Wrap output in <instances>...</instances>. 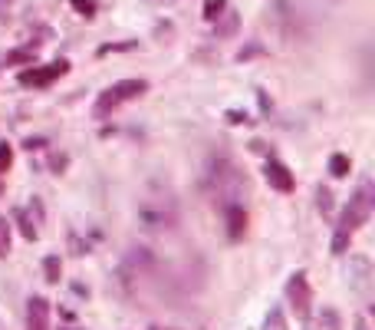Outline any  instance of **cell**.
I'll return each instance as SVG.
<instances>
[{"label": "cell", "mask_w": 375, "mask_h": 330, "mask_svg": "<svg viewBox=\"0 0 375 330\" xmlns=\"http://www.w3.org/2000/svg\"><path fill=\"white\" fill-rule=\"evenodd\" d=\"M375 209V185L372 182H362L359 192L349 198V205L343 209L339 221H336V235H332V254H346L349 251V242H353V235L362 228L369 215Z\"/></svg>", "instance_id": "1"}, {"label": "cell", "mask_w": 375, "mask_h": 330, "mask_svg": "<svg viewBox=\"0 0 375 330\" xmlns=\"http://www.w3.org/2000/svg\"><path fill=\"white\" fill-rule=\"evenodd\" d=\"M145 93H149V79H118V83H112L109 89L99 93L96 106H93V116L96 119H109L118 106H125V103L145 96Z\"/></svg>", "instance_id": "2"}, {"label": "cell", "mask_w": 375, "mask_h": 330, "mask_svg": "<svg viewBox=\"0 0 375 330\" xmlns=\"http://www.w3.org/2000/svg\"><path fill=\"white\" fill-rule=\"evenodd\" d=\"M287 304L296 314V320H310L313 310V287L306 281V271H293L287 281Z\"/></svg>", "instance_id": "3"}, {"label": "cell", "mask_w": 375, "mask_h": 330, "mask_svg": "<svg viewBox=\"0 0 375 330\" xmlns=\"http://www.w3.org/2000/svg\"><path fill=\"white\" fill-rule=\"evenodd\" d=\"M69 73V63L66 60H53V63H46V66H33L30 70H23L20 77V86H33V89H46L50 83H56L60 77H66Z\"/></svg>", "instance_id": "4"}, {"label": "cell", "mask_w": 375, "mask_h": 330, "mask_svg": "<svg viewBox=\"0 0 375 330\" xmlns=\"http://www.w3.org/2000/svg\"><path fill=\"white\" fill-rule=\"evenodd\" d=\"M27 330H50V301L33 294L27 301Z\"/></svg>", "instance_id": "5"}, {"label": "cell", "mask_w": 375, "mask_h": 330, "mask_svg": "<svg viewBox=\"0 0 375 330\" xmlns=\"http://www.w3.org/2000/svg\"><path fill=\"white\" fill-rule=\"evenodd\" d=\"M264 178H267L270 188H277V192H283V195L293 192V185H296V182H293V172H289L283 162H277V159H270V162L264 165Z\"/></svg>", "instance_id": "6"}, {"label": "cell", "mask_w": 375, "mask_h": 330, "mask_svg": "<svg viewBox=\"0 0 375 330\" xmlns=\"http://www.w3.org/2000/svg\"><path fill=\"white\" fill-rule=\"evenodd\" d=\"M224 218H227V238H231V242H240V238H244V231H247V211H244V205L231 202V205L224 209Z\"/></svg>", "instance_id": "7"}, {"label": "cell", "mask_w": 375, "mask_h": 330, "mask_svg": "<svg viewBox=\"0 0 375 330\" xmlns=\"http://www.w3.org/2000/svg\"><path fill=\"white\" fill-rule=\"evenodd\" d=\"M237 27H240V17H237V11H231V7H224V13L214 20V40H231L237 33Z\"/></svg>", "instance_id": "8"}, {"label": "cell", "mask_w": 375, "mask_h": 330, "mask_svg": "<svg viewBox=\"0 0 375 330\" xmlns=\"http://www.w3.org/2000/svg\"><path fill=\"white\" fill-rule=\"evenodd\" d=\"M36 53H40V44H27V46H20V50L7 53V60H4V63H7V66H17V63H27V66H30L33 60H36Z\"/></svg>", "instance_id": "9"}, {"label": "cell", "mask_w": 375, "mask_h": 330, "mask_svg": "<svg viewBox=\"0 0 375 330\" xmlns=\"http://www.w3.org/2000/svg\"><path fill=\"white\" fill-rule=\"evenodd\" d=\"M349 169H353V162H349V155L336 152V155L329 159V172H332V178H346V176H349Z\"/></svg>", "instance_id": "10"}, {"label": "cell", "mask_w": 375, "mask_h": 330, "mask_svg": "<svg viewBox=\"0 0 375 330\" xmlns=\"http://www.w3.org/2000/svg\"><path fill=\"white\" fill-rule=\"evenodd\" d=\"M43 275H46V281H50V284H56V281L63 277V261H60L56 254H50V258L43 261Z\"/></svg>", "instance_id": "11"}, {"label": "cell", "mask_w": 375, "mask_h": 330, "mask_svg": "<svg viewBox=\"0 0 375 330\" xmlns=\"http://www.w3.org/2000/svg\"><path fill=\"white\" fill-rule=\"evenodd\" d=\"M17 221H20V235L27 238V242H36V238H40V228L33 225V218L27 215V211H17Z\"/></svg>", "instance_id": "12"}, {"label": "cell", "mask_w": 375, "mask_h": 330, "mask_svg": "<svg viewBox=\"0 0 375 330\" xmlns=\"http://www.w3.org/2000/svg\"><path fill=\"white\" fill-rule=\"evenodd\" d=\"M264 330H289L287 327V317H283V310H280V308L270 310L267 320H264Z\"/></svg>", "instance_id": "13"}, {"label": "cell", "mask_w": 375, "mask_h": 330, "mask_svg": "<svg viewBox=\"0 0 375 330\" xmlns=\"http://www.w3.org/2000/svg\"><path fill=\"white\" fill-rule=\"evenodd\" d=\"M11 254V221L0 218V258Z\"/></svg>", "instance_id": "14"}, {"label": "cell", "mask_w": 375, "mask_h": 330, "mask_svg": "<svg viewBox=\"0 0 375 330\" xmlns=\"http://www.w3.org/2000/svg\"><path fill=\"white\" fill-rule=\"evenodd\" d=\"M13 165V145L11 143H0V176H7Z\"/></svg>", "instance_id": "15"}, {"label": "cell", "mask_w": 375, "mask_h": 330, "mask_svg": "<svg viewBox=\"0 0 375 330\" xmlns=\"http://www.w3.org/2000/svg\"><path fill=\"white\" fill-rule=\"evenodd\" d=\"M316 209H320L322 211V215H329V211H332V192H329V188H316Z\"/></svg>", "instance_id": "16"}, {"label": "cell", "mask_w": 375, "mask_h": 330, "mask_svg": "<svg viewBox=\"0 0 375 330\" xmlns=\"http://www.w3.org/2000/svg\"><path fill=\"white\" fill-rule=\"evenodd\" d=\"M224 7H227L224 0H207V4H204V20H211V23H214L217 17L224 13Z\"/></svg>", "instance_id": "17"}, {"label": "cell", "mask_w": 375, "mask_h": 330, "mask_svg": "<svg viewBox=\"0 0 375 330\" xmlns=\"http://www.w3.org/2000/svg\"><path fill=\"white\" fill-rule=\"evenodd\" d=\"M69 4H73L76 13H79V17H86V20L96 17V0H69Z\"/></svg>", "instance_id": "18"}, {"label": "cell", "mask_w": 375, "mask_h": 330, "mask_svg": "<svg viewBox=\"0 0 375 330\" xmlns=\"http://www.w3.org/2000/svg\"><path fill=\"white\" fill-rule=\"evenodd\" d=\"M257 53H264V46H247V50H240V53H237V60H250V56H257Z\"/></svg>", "instance_id": "19"}, {"label": "cell", "mask_w": 375, "mask_h": 330, "mask_svg": "<svg viewBox=\"0 0 375 330\" xmlns=\"http://www.w3.org/2000/svg\"><path fill=\"white\" fill-rule=\"evenodd\" d=\"M11 7H13V0H0V20L11 13Z\"/></svg>", "instance_id": "20"}, {"label": "cell", "mask_w": 375, "mask_h": 330, "mask_svg": "<svg viewBox=\"0 0 375 330\" xmlns=\"http://www.w3.org/2000/svg\"><path fill=\"white\" fill-rule=\"evenodd\" d=\"M43 139H27V149H30V152H33V149H43Z\"/></svg>", "instance_id": "21"}, {"label": "cell", "mask_w": 375, "mask_h": 330, "mask_svg": "<svg viewBox=\"0 0 375 330\" xmlns=\"http://www.w3.org/2000/svg\"><path fill=\"white\" fill-rule=\"evenodd\" d=\"M50 165H53V169H63V165H66V155H53V159H50Z\"/></svg>", "instance_id": "22"}, {"label": "cell", "mask_w": 375, "mask_h": 330, "mask_svg": "<svg viewBox=\"0 0 375 330\" xmlns=\"http://www.w3.org/2000/svg\"><path fill=\"white\" fill-rule=\"evenodd\" d=\"M355 330H369V324H365V317H355Z\"/></svg>", "instance_id": "23"}, {"label": "cell", "mask_w": 375, "mask_h": 330, "mask_svg": "<svg viewBox=\"0 0 375 330\" xmlns=\"http://www.w3.org/2000/svg\"><path fill=\"white\" fill-rule=\"evenodd\" d=\"M151 4H175V0H151Z\"/></svg>", "instance_id": "24"}, {"label": "cell", "mask_w": 375, "mask_h": 330, "mask_svg": "<svg viewBox=\"0 0 375 330\" xmlns=\"http://www.w3.org/2000/svg\"><path fill=\"white\" fill-rule=\"evenodd\" d=\"M151 330H172V327H151Z\"/></svg>", "instance_id": "25"}, {"label": "cell", "mask_w": 375, "mask_h": 330, "mask_svg": "<svg viewBox=\"0 0 375 330\" xmlns=\"http://www.w3.org/2000/svg\"><path fill=\"white\" fill-rule=\"evenodd\" d=\"M0 192H4V188H0Z\"/></svg>", "instance_id": "26"}]
</instances>
